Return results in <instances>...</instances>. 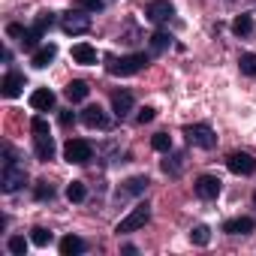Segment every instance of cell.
<instances>
[{
  "label": "cell",
  "mask_w": 256,
  "mask_h": 256,
  "mask_svg": "<svg viewBox=\"0 0 256 256\" xmlns=\"http://www.w3.org/2000/svg\"><path fill=\"white\" fill-rule=\"evenodd\" d=\"M145 64H148V58H145V54L112 58V60H108V72H112V76H133V72H139Z\"/></svg>",
  "instance_id": "6da1fadb"
},
{
  "label": "cell",
  "mask_w": 256,
  "mask_h": 256,
  "mask_svg": "<svg viewBox=\"0 0 256 256\" xmlns=\"http://www.w3.org/2000/svg\"><path fill=\"white\" fill-rule=\"evenodd\" d=\"M148 217H151V205L148 202H142V205H136L130 214H126L120 223H118V235H124V232H136V229H142L145 223H148Z\"/></svg>",
  "instance_id": "7a4b0ae2"
},
{
  "label": "cell",
  "mask_w": 256,
  "mask_h": 256,
  "mask_svg": "<svg viewBox=\"0 0 256 256\" xmlns=\"http://www.w3.org/2000/svg\"><path fill=\"white\" fill-rule=\"evenodd\" d=\"M28 184V172H24V166H18V163H6L4 166V175H0V187H4V193H16V190H22Z\"/></svg>",
  "instance_id": "3957f363"
},
{
  "label": "cell",
  "mask_w": 256,
  "mask_h": 256,
  "mask_svg": "<svg viewBox=\"0 0 256 256\" xmlns=\"http://www.w3.org/2000/svg\"><path fill=\"white\" fill-rule=\"evenodd\" d=\"M187 139H190V145H196V148H205V151H211L214 145H217V136L211 133V126H205V124H193V126H187Z\"/></svg>",
  "instance_id": "277c9868"
},
{
  "label": "cell",
  "mask_w": 256,
  "mask_h": 256,
  "mask_svg": "<svg viewBox=\"0 0 256 256\" xmlns=\"http://www.w3.org/2000/svg\"><path fill=\"white\" fill-rule=\"evenodd\" d=\"M64 157H66V163H88L94 157V148L84 139H70L64 148Z\"/></svg>",
  "instance_id": "5b68a950"
},
{
  "label": "cell",
  "mask_w": 256,
  "mask_h": 256,
  "mask_svg": "<svg viewBox=\"0 0 256 256\" xmlns=\"http://www.w3.org/2000/svg\"><path fill=\"white\" fill-rule=\"evenodd\" d=\"M226 166H229V172H235V175H250V172L256 169V160H253L250 154H244V151H235V154L226 157Z\"/></svg>",
  "instance_id": "8992f818"
},
{
  "label": "cell",
  "mask_w": 256,
  "mask_h": 256,
  "mask_svg": "<svg viewBox=\"0 0 256 256\" xmlns=\"http://www.w3.org/2000/svg\"><path fill=\"white\" fill-rule=\"evenodd\" d=\"M145 16H148L154 24H163V22H169V18L175 16V10H172L169 0H151L148 10H145Z\"/></svg>",
  "instance_id": "52a82bcc"
},
{
  "label": "cell",
  "mask_w": 256,
  "mask_h": 256,
  "mask_svg": "<svg viewBox=\"0 0 256 256\" xmlns=\"http://www.w3.org/2000/svg\"><path fill=\"white\" fill-rule=\"evenodd\" d=\"M193 187H196V196L199 199H217L220 196V181L214 175H199Z\"/></svg>",
  "instance_id": "ba28073f"
},
{
  "label": "cell",
  "mask_w": 256,
  "mask_h": 256,
  "mask_svg": "<svg viewBox=\"0 0 256 256\" xmlns=\"http://www.w3.org/2000/svg\"><path fill=\"white\" fill-rule=\"evenodd\" d=\"M82 124L90 126V130H106V126H108V118H106V112H102L100 106H88V108L82 112Z\"/></svg>",
  "instance_id": "9c48e42d"
},
{
  "label": "cell",
  "mask_w": 256,
  "mask_h": 256,
  "mask_svg": "<svg viewBox=\"0 0 256 256\" xmlns=\"http://www.w3.org/2000/svg\"><path fill=\"white\" fill-rule=\"evenodd\" d=\"M148 190V178L145 175H136V178H126L120 187H118V199H126V196H139Z\"/></svg>",
  "instance_id": "30bf717a"
},
{
  "label": "cell",
  "mask_w": 256,
  "mask_h": 256,
  "mask_svg": "<svg viewBox=\"0 0 256 256\" xmlns=\"http://www.w3.org/2000/svg\"><path fill=\"white\" fill-rule=\"evenodd\" d=\"M34 151L40 160H52L54 157V139L52 133H34Z\"/></svg>",
  "instance_id": "8fae6325"
},
{
  "label": "cell",
  "mask_w": 256,
  "mask_h": 256,
  "mask_svg": "<svg viewBox=\"0 0 256 256\" xmlns=\"http://www.w3.org/2000/svg\"><path fill=\"white\" fill-rule=\"evenodd\" d=\"M112 108H114L118 118H126V114L133 112V94H130V90H118V94L112 96Z\"/></svg>",
  "instance_id": "7c38bea8"
},
{
  "label": "cell",
  "mask_w": 256,
  "mask_h": 256,
  "mask_svg": "<svg viewBox=\"0 0 256 256\" xmlns=\"http://www.w3.org/2000/svg\"><path fill=\"white\" fill-rule=\"evenodd\" d=\"M90 28V18L84 16V12H70L66 18H64V30L66 34H84Z\"/></svg>",
  "instance_id": "4fadbf2b"
},
{
  "label": "cell",
  "mask_w": 256,
  "mask_h": 256,
  "mask_svg": "<svg viewBox=\"0 0 256 256\" xmlns=\"http://www.w3.org/2000/svg\"><path fill=\"white\" fill-rule=\"evenodd\" d=\"M30 106H34L36 112H48V108L54 106V94H52L48 88H36V90L30 94Z\"/></svg>",
  "instance_id": "5bb4252c"
},
{
  "label": "cell",
  "mask_w": 256,
  "mask_h": 256,
  "mask_svg": "<svg viewBox=\"0 0 256 256\" xmlns=\"http://www.w3.org/2000/svg\"><path fill=\"white\" fill-rule=\"evenodd\" d=\"M22 88H24V76H18V72H6V78H4V84H0V90H4V96H18L22 94Z\"/></svg>",
  "instance_id": "9a60e30c"
},
{
  "label": "cell",
  "mask_w": 256,
  "mask_h": 256,
  "mask_svg": "<svg viewBox=\"0 0 256 256\" xmlns=\"http://www.w3.org/2000/svg\"><path fill=\"white\" fill-rule=\"evenodd\" d=\"M223 232H229V235H247V232H253V220H250V217L226 220V223H223Z\"/></svg>",
  "instance_id": "2e32d148"
},
{
  "label": "cell",
  "mask_w": 256,
  "mask_h": 256,
  "mask_svg": "<svg viewBox=\"0 0 256 256\" xmlns=\"http://www.w3.org/2000/svg\"><path fill=\"white\" fill-rule=\"evenodd\" d=\"M72 60L76 64H96V48L88 42H78V46H72Z\"/></svg>",
  "instance_id": "e0dca14e"
},
{
  "label": "cell",
  "mask_w": 256,
  "mask_h": 256,
  "mask_svg": "<svg viewBox=\"0 0 256 256\" xmlns=\"http://www.w3.org/2000/svg\"><path fill=\"white\" fill-rule=\"evenodd\" d=\"M54 54H58V46H52V42L42 46V48H36V52H34V66H40V70L48 66V64L54 60Z\"/></svg>",
  "instance_id": "ac0fdd59"
},
{
  "label": "cell",
  "mask_w": 256,
  "mask_h": 256,
  "mask_svg": "<svg viewBox=\"0 0 256 256\" xmlns=\"http://www.w3.org/2000/svg\"><path fill=\"white\" fill-rule=\"evenodd\" d=\"M60 253H64V256H78V253H84V241L76 238V235H66V238L60 241Z\"/></svg>",
  "instance_id": "d6986e66"
},
{
  "label": "cell",
  "mask_w": 256,
  "mask_h": 256,
  "mask_svg": "<svg viewBox=\"0 0 256 256\" xmlns=\"http://www.w3.org/2000/svg\"><path fill=\"white\" fill-rule=\"evenodd\" d=\"M88 90H90V88H88L84 82H78V78H76V82H70V84H66V100H70V102H82V100L88 96Z\"/></svg>",
  "instance_id": "ffe728a7"
},
{
  "label": "cell",
  "mask_w": 256,
  "mask_h": 256,
  "mask_svg": "<svg viewBox=\"0 0 256 256\" xmlns=\"http://www.w3.org/2000/svg\"><path fill=\"white\" fill-rule=\"evenodd\" d=\"M232 30H235V36H247V34L253 30V18H250V16H238V18L232 22Z\"/></svg>",
  "instance_id": "44dd1931"
},
{
  "label": "cell",
  "mask_w": 256,
  "mask_h": 256,
  "mask_svg": "<svg viewBox=\"0 0 256 256\" xmlns=\"http://www.w3.org/2000/svg\"><path fill=\"white\" fill-rule=\"evenodd\" d=\"M238 66H241V72H244V76H256V54L244 52V54L238 58Z\"/></svg>",
  "instance_id": "7402d4cb"
},
{
  "label": "cell",
  "mask_w": 256,
  "mask_h": 256,
  "mask_svg": "<svg viewBox=\"0 0 256 256\" xmlns=\"http://www.w3.org/2000/svg\"><path fill=\"white\" fill-rule=\"evenodd\" d=\"M84 196H88V190H84L82 181H72V184L66 187V199H70V202H82Z\"/></svg>",
  "instance_id": "603a6c76"
},
{
  "label": "cell",
  "mask_w": 256,
  "mask_h": 256,
  "mask_svg": "<svg viewBox=\"0 0 256 256\" xmlns=\"http://www.w3.org/2000/svg\"><path fill=\"white\" fill-rule=\"evenodd\" d=\"M30 241H34L36 247H48V244H52V232L42 229V226H36V229L30 232Z\"/></svg>",
  "instance_id": "cb8c5ba5"
},
{
  "label": "cell",
  "mask_w": 256,
  "mask_h": 256,
  "mask_svg": "<svg viewBox=\"0 0 256 256\" xmlns=\"http://www.w3.org/2000/svg\"><path fill=\"white\" fill-rule=\"evenodd\" d=\"M40 36H42V30H40V28L34 24L30 30H24V36H22V46H24V48H36V42H40Z\"/></svg>",
  "instance_id": "d4e9b609"
},
{
  "label": "cell",
  "mask_w": 256,
  "mask_h": 256,
  "mask_svg": "<svg viewBox=\"0 0 256 256\" xmlns=\"http://www.w3.org/2000/svg\"><path fill=\"white\" fill-rule=\"evenodd\" d=\"M151 145H154V151H163V154H166V151H172V136H169V133H157V136L151 139Z\"/></svg>",
  "instance_id": "484cf974"
},
{
  "label": "cell",
  "mask_w": 256,
  "mask_h": 256,
  "mask_svg": "<svg viewBox=\"0 0 256 256\" xmlns=\"http://www.w3.org/2000/svg\"><path fill=\"white\" fill-rule=\"evenodd\" d=\"M34 196L46 202V199H52V196H54V187H52L48 181H36V187H34Z\"/></svg>",
  "instance_id": "4316f807"
},
{
  "label": "cell",
  "mask_w": 256,
  "mask_h": 256,
  "mask_svg": "<svg viewBox=\"0 0 256 256\" xmlns=\"http://www.w3.org/2000/svg\"><path fill=\"white\" fill-rule=\"evenodd\" d=\"M6 247H10V253H16V256H24V253H28V241H24L22 235H12Z\"/></svg>",
  "instance_id": "83f0119b"
},
{
  "label": "cell",
  "mask_w": 256,
  "mask_h": 256,
  "mask_svg": "<svg viewBox=\"0 0 256 256\" xmlns=\"http://www.w3.org/2000/svg\"><path fill=\"white\" fill-rule=\"evenodd\" d=\"M169 42H172V36H169V34H163V30H157V34L151 36V48H154V52H163Z\"/></svg>",
  "instance_id": "f1b7e54d"
},
{
  "label": "cell",
  "mask_w": 256,
  "mask_h": 256,
  "mask_svg": "<svg viewBox=\"0 0 256 256\" xmlns=\"http://www.w3.org/2000/svg\"><path fill=\"white\" fill-rule=\"evenodd\" d=\"M190 238H193V244H208V241H211V229H208V226H196V229L190 232Z\"/></svg>",
  "instance_id": "f546056e"
},
{
  "label": "cell",
  "mask_w": 256,
  "mask_h": 256,
  "mask_svg": "<svg viewBox=\"0 0 256 256\" xmlns=\"http://www.w3.org/2000/svg\"><path fill=\"white\" fill-rule=\"evenodd\" d=\"M181 160H184V154H175V157H172V163H169V160L163 163V172H172V175H178V172H181Z\"/></svg>",
  "instance_id": "4dcf8cb0"
},
{
  "label": "cell",
  "mask_w": 256,
  "mask_h": 256,
  "mask_svg": "<svg viewBox=\"0 0 256 256\" xmlns=\"http://www.w3.org/2000/svg\"><path fill=\"white\" fill-rule=\"evenodd\" d=\"M78 10H84V12H100V10H102V0H78Z\"/></svg>",
  "instance_id": "1f68e13d"
},
{
  "label": "cell",
  "mask_w": 256,
  "mask_h": 256,
  "mask_svg": "<svg viewBox=\"0 0 256 256\" xmlns=\"http://www.w3.org/2000/svg\"><path fill=\"white\" fill-rule=\"evenodd\" d=\"M30 130H34V133H48V120H46V118H34V120H30Z\"/></svg>",
  "instance_id": "d6a6232c"
},
{
  "label": "cell",
  "mask_w": 256,
  "mask_h": 256,
  "mask_svg": "<svg viewBox=\"0 0 256 256\" xmlns=\"http://www.w3.org/2000/svg\"><path fill=\"white\" fill-rule=\"evenodd\" d=\"M154 114H157V112H154L151 106H145V108L136 114V120H139V124H151V120H154Z\"/></svg>",
  "instance_id": "836d02e7"
},
{
  "label": "cell",
  "mask_w": 256,
  "mask_h": 256,
  "mask_svg": "<svg viewBox=\"0 0 256 256\" xmlns=\"http://www.w3.org/2000/svg\"><path fill=\"white\" fill-rule=\"evenodd\" d=\"M52 22H54V18H52V12H42V16H40V18H36V28H40V30H42V34H46V30H48V28H52Z\"/></svg>",
  "instance_id": "e575fe53"
},
{
  "label": "cell",
  "mask_w": 256,
  "mask_h": 256,
  "mask_svg": "<svg viewBox=\"0 0 256 256\" xmlns=\"http://www.w3.org/2000/svg\"><path fill=\"white\" fill-rule=\"evenodd\" d=\"M6 34H10V36H24V28H22V24H10Z\"/></svg>",
  "instance_id": "d590c367"
},
{
  "label": "cell",
  "mask_w": 256,
  "mask_h": 256,
  "mask_svg": "<svg viewBox=\"0 0 256 256\" xmlns=\"http://www.w3.org/2000/svg\"><path fill=\"white\" fill-rule=\"evenodd\" d=\"M60 124H64V126L76 124V114H72V112H60Z\"/></svg>",
  "instance_id": "8d00e7d4"
},
{
  "label": "cell",
  "mask_w": 256,
  "mask_h": 256,
  "mask_svg": "<svg viewBox=\"0 0 256 256\" xmlns=\"http://www.w3.org/2000/svg\"><path fill=\"white\" fill-rule=\"evenodd\" d=\"M253 205H256V193H253Z\"/></svg>",
  "instance_id": "74e56055"
}]
</instances>
